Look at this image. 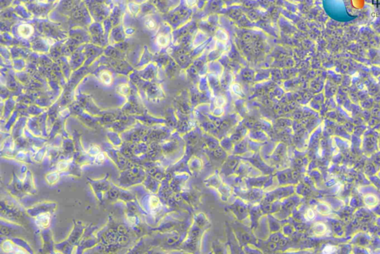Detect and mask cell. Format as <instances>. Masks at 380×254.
Instances as JSON below:
<instances>
[{
  "label": "cell",
  "instance_id": "obj_3",
  "mask_svg": "<svg viewBox=\"0 0 380 254\" xmlns=\"http://www.w3.org/2000/svg\"><path fill=\"white\" fill-rule=\"evenodd\" d=\"M100 79L103 84L110 85L112 82V77L111 74L107 71H103L100 74Z\"/></svg>",
  "mask_w": 380,
  "mask_h": 254
},
{
  "label": "cell",
  "instance_id": "obj_4",
  "mask_svg": "<svg viewBox=\"0 0 380 254\" xmlns=\"http://www.w3.org/2000/svg\"><path fill=\"white\" fill-rule=\"evenodd\" d=\"M169 38L165 35H159L157 38V43L158 44V45L161 46V47H166V46L169 44Z\"/></svg>",
  "mask_w": 380,
  "mask_h": 254
},
{
  "label": "cell",
  "instance_id": "obj_1",
  "mask_svg": "<svg viewBox=\"0 0 380 254\" xmlns=\"http://www.w3.org/2000/svg\"><path fill=\"white\" fill-rule=\"evenodd\" d=\"M34 33V28L28 24H23L18 27V33L23 38H29Z\"/></svg>",
  "mask_w": 380,
  "mask_h": 254
},
{
  "label": "cell",
  "instance_id": "obj_5",
  "mask_svg": "<svg viewBox=\"0 0 380 254\" xmlns=\"http://www.w3.org/2000/svg\"><path fill=\"white\" fill-rule=\"evenodd\" d=\"M46 179L48 183H50L51 185H52V184L56 183V182L58 181V179H59V174H58L57 173H49L48 175H47Z\"/></svg>",
  "mask_w": 380,
  "mask_h": 254
},
{
  "label": "cell",
  "instance_id": "obj_2",
  "mask_svg": "<svg viewBox=\"0 0 380 254\" xmlns=\"http://www.w3.org/2000/svg\"><path fill=\"white\" fill-rule=\"evenodd\" d=\"M50 216L48 214H42L36 218V224L42 229L48 228L50 224Z\"/></svg>",
  "mask_w": 380,
  "mask_h": 254
},
{
  "label": "cell",
  "instance_id": "obj_6",
  "mask_svg": "<svg viewBox=\"0 0 380 254\" xmlns=\"http://www.w3.org/2000/svg\"><path fill=\"white\" fill-rule=\"evenodd\" d=\"M145 25L149 30H154L156 28V23L153 19L148 18L145 21Z\"/></svg>",
  "mask_w": 380,
  "mask_h": 254
}]
</instances>
